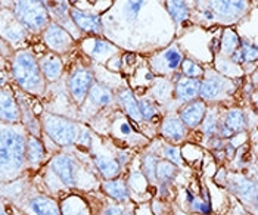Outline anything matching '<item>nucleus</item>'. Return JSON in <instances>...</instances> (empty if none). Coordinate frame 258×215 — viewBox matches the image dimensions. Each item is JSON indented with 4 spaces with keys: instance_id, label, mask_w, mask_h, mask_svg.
Returning a JSON list of instances; mask_svg holds the SVG:
<instances>
[{
    "instance_id": "b1692460",
    "label": "nucleus",
    "mask_w": 258,
    "mask_h": 215,
    "mask_svg": "<svg viewBox=\"0 0 258 215\" xmlns=\"http://www.w3.org/2000/svg\"><path fill=\"white\" fill-rule=\"evenodd\" d=\"M258 59V47L251 46V44H243L242 47H239L238 50L232 55V60L239 65V63H245V62H252Z\"/></svg>"
},
{
    "instance_id": "cd10ccee",
    "label": "nucleus",
    "mask_w": 258,
    "mask_h": 215,
    "mask_svg": "<svg viewBox=\"0 0 258 215\" xmlns=\"http://www.w3.org/2000/svg\"><path fill=\"white\" fill-rule=\"evenodd\" d=\"M176 176V165L168 161H161L157 165V178L162 183H168Z\"/></svg>"
},
{
    "instance_id": "0eeeda50",
    "label": "nucleus",
    "mask_w": 258,
    "mask_h": 215,
    "mask_svg": "<svg viewBox=\"0 0 258 215\" xmlns=\"http://www.w3.org/2000/svg\"><path fill=\"white\" fill-rule=\"evenodd\" d=\"M44 43L58 55L65 53L73 46V37L58 24H50L44 31Z\"/></svg>"
},
{
    "instance_id": "20e7f679",
    "label": "nucleus",
    "mask_w": 258,
    "mask_h": 215,
    "mask_svg": "<svg viewBox=\"0 0 258 215\" xmlns=\"http://www.w3.org/2000/svg\"><path fill=\"white\" fill-rule=\"evenodd\" d=\"M15 18L31 31H40L46 25H50L47 6L43 2H17Z\"/></svg>"
},
{
    "instance_id": "39448f33",
    "label": "nucleus",
    "mask_w": 258,
    "mask_h": 215,
    "mask_svg": "<svg viewBox=\"0 0 258 215\" xmlns=\"http://www.w3.org/2000/svg\"><path fill=\"white\" fill-rule=\"evenodd\" d=\"M232 89H233V84L230 83V80L213 71V73H207L204 80L201 81L199 96L205 100H216L224 96Z\"/></svg>"
},
{
    "instance_id": "e433bc0d",
    "label": "nucleus",
    "mask_w": 258,
    "mask_h": 215,
    "mask_svg": "<svg viewBox=\"0 0 258 215\" xmlns=\"http://www.w3.org/2000/svg\"><path fill=\"white\" fill-rule=\"evenodd\" d=\"M103 215H132L130 212H127V211H124V209H121L118 206H111V208H108Z\"/></svg>"
},
{
    "instance_id": "2eb2a0df",
    "label": "nucleus",
    "mask_w": 258,
    "mask_h": 215,
    "mask_svg": "<svg viewBox=\"0 0 258 215\" xmlns=\"http://www.w3.org/2000/svg\"><path fill=\"white\" fill-rule=\"evenodd\" d=\"M40 69L47 81H56L62 74V60L56 53H49L40 60Z\"/></svg>"
},
{
    "instance_id": "f8f14e48",
    "label": "nucleus",
    "mask_w": 258,
    "mask_h": 215,
    "mask_svg": "<svg viewBox=\"0 0 258 215\" xmlns=\"http://www.w3.org/2000/svg\"><path fill=\"white\" fill-rule=\"evenodd\" d=\"M0 117L2 121L6 122H18L21 118L20 108L14 99L12 92L3 89L2 90V100H0Z\"/></svg>"
},
{
    "instance_id": "c85d7f7f",
    "label": "nucleus",
    "mask_w": 258,
    "mask_h": 215,
    "mask_svg": "<svg viewBox=\"0 0 258 215\" xmlns=\"http://www.w3.org/2000/svg\"><path fill=\"white\" fill-rule=\"evenodd\" d=\"M3 37L5 39L12 40V41H20L25 37V27L17 20L15 24H12L9 28L3 27Z\"/></svg>"
},
{
    "instance_id": "7ed1b4c3",
    "label": "nucleus",
    "mask_w": 258,
    "mask_h": 215,
    "mask_svg": "<svg viewBox=\"0 0 258 215\" xmlns=\"http://www.w3.org/2000/svg\"><path fill=\"white\" fill-rule=\"evenodd\" d=\"M43 128L46 134L59 146H71L77 143L81 131V128L74 121L53 114H44Z\"/></svg>"
},
{
    "instance_id": "5701e85b",
    "label": "nucleus",
    "mask_w": 258,
    "mask_h": 215,
    "mask_svg": "<svg viewBox=\"0 0 258 215\" xmlns=\"http://www.w3.org/2000/svg\"><path fill=\"white\" fill-rule=\"evenodd\" d=\"M233 187H235L236 193L240 197L246 199V200H251V199L257 197V186L252 181H249V180H246L243 177H235Z\"/></svg>"
},
{
    "instance_id": "ddd939ff",
    "label": "nucleus",
    "mask_w": 258,
    "mask_h": 215,
    "mask_svg": "<svg viewBox=\"0 0 258 215\" xmlns=\"http://www.w3.org/2000/svg\"><path fill=\"white\" fill-rule=\"evenodd\" d=\"M246 127L245 122V115L240 109H232L227 112L221 122V133L223 136H230L232 133H239L243 131Z\"/></svg>"
},
{
    "instance_id": "a878e982",
    "label": "nucleus",
    "mask_w": 258,
    "mask_h": 215,
    "mask_svg": "<svg viewBox=\"0 0 258 215\" xmlns=\"http://www.w3.org/2000/svg\"><path fill=\"white\" fill-rule=\"evenodd\" d=\"M238 34H236L233 30H226V31L223 33V39H221V49H223V53L232 56V55L238 50Z\"/></svg>"
},
{
    "instance_id": "bb28decb",
    "label": "nucleus",
    "mask_w": 258,
    "mask_h": 215,
    "mask_svg": "<svg viewBox=\"0 0 258 215\" xmlns=\"http://www.w3.org/2000/svg\"><path fill=\"white\" fill-rule=\"evenodd\" d=\"M167 9L176 22H181L189 17V9L184 2H167Z\"/></svg>"
},
{
    "instance_id": "dca6fc26",
    "label": "nucleus",
    "mask_w": 258,
    "mask_h": 215,
    "mask_svg": "<svg viewBox=\"0 0 258 215\" xmlns=\"http://www.w3.org/2000/svg\"><path fill=\"white\" fill-rule=\"evenodd\" d=\"M161 133L173 141H180L186 136V125L181 122L180 118L168 117L164 119L161 125Z\"/></svg>"
},
{
    "instance_id": "473e14b6",
    "label": "nucleus",
    "mask_w": 258,
    "mask_h": 215,
    "mask_svg": "<svg viewBox=\"0 0 258 215\" xmlns=\"http://www.w3.org/2000/svg\"><path fill=\"white\" fill-rule=\"evenodd\" d=\"M217 127H219L217 115L213 112V114H210V115L207 117L205 122H204V125H202V130H204V133H205L207 136H213V134L217 131Z\"/></svg>"
},
{
    "instance_id": "423d86ee",
    "label": "nucleus",
    "mask_w": 258,
    "mask_h": 215,
    "mask_svg": "<svg viewBox=\"0 0 258 215\" xmlns=\"http://www.w3.org/2000/svg\"><path fill=\"white\" fill-rule=\"evenodd\" d=\"M95 84L93 74L86 68H77L68 79V90L77 103H81L89 96L90 89Z\"/></svg>"
},
{
    "instance_id": "f257e3e1",
    "label": "nucleus",
    "mask_w": 258,
    "mask_h": 215,
    "mask_svg": "<svg viewBox=\"0 0 258 215\" xmlns=\"http://www.w3.org/2000/svg\"><path fill=\"white\" fill-rule=\"evenodd\" d=\"M27 159V143L24 134L18 130L3 124L2 127V146H0V162H2V176H17L22 170Z\"/></svg>"
},
{
    "instance_id": "58836bf2",
    "label": "nucleus",
    "mask_w": 258,
    "mask_h": 215,
    "mask_svg": "<svg viewBox=\"0 0 258 215\" xmlns=\"http://www.w3.org/2000/svg\"><path fill=\"white\" fill-rule=\"evenodd\" d=\"M254 81H255V84H258V69H257V73L254 74Z\"/></svg>"
},
{
    "instance_id": "4468645a",
    "label": "nucleus",
    "mask_w": 258,
    "mask_h": 215,
    "mask_svg": "<svg viewBox=\"0 0 258 215\" xmlns=\"http://www.w3.org/2000/svg\"><path fill=\"white\" fill-rule=\"evenodd\" d=\"M201 81L198 79H187L183 77L176 84V96L181 102H190L199 96Z\"/></svg>"
},
{
    "instance_id": "c9c22d12",
    "label": "nucleus",
    "mask_w": 258,
    "mask_h": 215,
    "mask_svg": "<svg viewBox=\"0 0 258 215\" xmlns=\"http://www.w3.org/2000/svg\"><path fill=\"white\" fill-rule=\"evenodd\" d=\"M143 2H128L127 5H125V14H127V18H128V15H130V18H135V17H138V14L140 12V9L143 8Z\"/></svg>"
},
{
    "instance_id": "6ab92c4d",
    "label": "nucleus",
    "mask_w": 258,
    "mask_h": 215,
    "mask_svg": "<svg viewBox=\"0 0 258 215\" xmlns=\"http://www.w3.org/2000/svg\"><path fill=\"white\" fill-rule=\"evenodd\" d=\"M89 100H90L92 105H96V106H100V108H102V106H108V105L112 103L114 95H112V92H111L108 87H105L103 84L95 83L93 87H92L90 92H89Z\"/></svg>"
},
{
    "instance_id": "c756f323",
    "label": "nucleus",
    "mask_w": 258,
    "mask_h": 215,
    "mask_svg": "<svg viewBox=\"0 0 258 215\" xmlns=\"http://www.w3.org/2000/svg\"><path fill=\"white\" fill-rule=\"evenodd\" d=\"M157 165H158V159L154 155H148L143 158L142 167H143V173L148 177L149 181H155L157 180Z\"/></svg>"
},
{
    "instance_id": "f03ea898",
    "label": "nucleus",
    "mask_w": 258,
    "mask_h": 215,
    "mask_svg": "<svg viewBox=\"0 0 258 215\" xmlns=\"http://www.w3.org/2000/svg\"><path fill=\"white\" fill-rule=\"evenodd\" d=\"M12 73L18 86L25 92L34 93V95H40L43 92L44 77L40 69V63L36 60L33 53L27 50L18 52L14 58Z\"/></svg>"
},
{
    "instance_id": "6e6552de",
    "label": "nucleus",
    "mask_w": 258,
    "mask_h": 215,
    "mask_svg": "<svg viewBox=\"0 0 258 215\" xmlns=\"http://www.w3.org/2000/svg\"><path fill=\"white\" fill-rule=\"evenodd\" d=\"M52 170L59 177L60 181L68 187H74L77 181V162L73 157L68 155H58L50 162Z\"/></svg>"
},
{
    "instance_id": "7c9ffc66",
    "label": "nucleus",
    "mask_w": 258,
    "mask_h": 215,
    "mask_svg": "<svg viewBox=\"0 0 258 215\" xmlns=\"http://www.w3.org/2000/svg\"><path fill=\"white\" fill-rule=\"evenodd\" d=\"M181 69H183V74L187 79H197V77H201L204 74V69L199 66L197 62H194L190 59H184L181 62Z\"/></svg>"
},
{
    "instance_id": "2f4dec72",
    "label": "nucleus",
    "mask_w": 258,
    "mask_h": 215,
    "mask_svg": "<svg viewBox=\"0 0 258 215\" xmlns=\"http://www.w3.org/2000/svg\"><path fill=\"white\" fill-rule=\"evenodd\" d=\"M139 108L143 119L151 121L152 118L157 115V108H155V105L152 103V100H149V99H140Z\"/></svg>"
},
{
    "instance_id": "1a4fd4ad",
    "label": "nucleus",
    "mask_w": 258,
    "mask_h": 215,
    "mask_svg": "<svg viewBox=\"0 0 258 215\" xmlns=\"http://www.w3.org/2000/svg\"><path fill=\"white\" fill-rule=\"evenodd\" d=\"M210 5V12H205L208 18L217 15L221 18H233L246 9V2H213Z\"/></svg>"
},
{
    "instance_id": "9d476101",
    "label": "nucleus",
    "mask_w": 258,
    "mask_h": 215,
    "mask_svg": "<svg viewBox=\"0 0 258 215\" xmlns=\"http://www.w3.org/2000/svg\"><path fill=\"white\" fill-rule=\"evenodd\" d=\"M205 111L207 108L202 100H194L180 111V119L189 128L198 127L199 122L205 117Z\"/></svg>"
},
{
    "instance_id": "a211bd4d",
    "label": "nucleus",
    "mask_w": 258,
    "mask_h": 215,
    "mask_svg": "<svg viewBox=\"0 0 258 215\" xmlns=\"http://www.w3.org/2000/svg\"><path fill=\"white\" fill-rule=\"evenodd\" d=\"M30 209L34 215H60L58 203L46 196H37L30 200Z\"/></svg>"
},
{
    "instance_id": "f3484780",
    "label": "nucleus",
    "mask_w": 258,
    "mask_h": 215,
    "mask_svg": "<svg viewBox=\"0 0 258 215\" xmlns=\"http://www.w3.org/2000/svg\"><path fill=\"white\" fill-rule=\"evenodd\" d=\"M118 100L122 106V109L125 111V114L130 118H133L135 121L140 122L143 117H142V112H140L139 102L136 100L133 92L130 89H124L118 93Z\"/></svg>"
},
{
    "instance_id": "72a5a7b5",
    "label": "nucleus",
    "mask_w": 258,
    "mask_h": 215,
    "mask_svg": "<svg viewBox=\"0 0 258 215\" xmlns=\"http://www.w3.org/2000/svg\"><path fill=\"white\" fill-rule=\"evenodd\" d=\"M111 50H114V46H112L111 43H108V41H105V40L96 39L95 40V43H93L92 53H93L95 56H99V55H103V53L111 52Z\"/></svg>"
},
{
    "instance_id": "ea45409f",
    "label": "nucleus",
    "mask_w": 258,
    "mask_h": 215,
    "mask_svg": "<svg viewBox=\"0 0 258 215\" xmlns=\"http://www.w3.org/2000/svg\"><path fill=\"white\" fill-rule=\"evenodd\" d=\"M255 199H257V205H258V190H257V197H255Z\"/></svg>"
},
{
    "instance_id": "aec40b11",
    "label": "nucleus",
    "mask_w": 258,
    "mask_h": 215,
    "mask_svg": "<svg viewBox=\"0 0 258 215\" xmlns=\"http://www.w3.org/2000/svg\"><path fill=\"white\" fill-rule=\"evenodd\" d=\"M95 164L96 168L99 170V173L105 178H114L119 173V162L117 159L109 157H103V155H96L95 157Z\"/></svg>"
},
{
    "instance_id": "412c9836",
    "label": "nucleus",
    "mask_w": 258,
    "mask_h": 215,
    "mask_svg": "<svg viewBox=\"0 0 258 215\" xmlns=\"http://www.w3.org/2000/svg\"><path fill=\"white\" fill-rule=\"evenodd\" d=\"M103 190L106 195L118 202H125L128 199V187L122 180H108L103 183Z\"/></svg>"
},
{
    "instance_id": "4c0bfd02",
    "label": "nucleus",
    "mask_w": 258,
    "mask_h": 215,
    "mask_svg": "<svg viewBox=\"0 0 258 215\" xmlns=\"http://www.w3.org/2000/svg\"><path fill=\"white\" fill-rule=\"evenodd\" d=\"M254 103H255V106H257V109H258V95L254 96Z\"/></svg>"
},
{
    "instance_id": "393cba45",
    "label": "nucleus",
    "mask_w": 258,
    "mask_h": 215,
    "mask_svg": "<svg viewBox=\"0 0 258 215\" xmlns=\"http://www.w3.org/2000/svg\"><path fill=\"white\" fill-rule=\"evenodd\" d=\"M162 62H164L165 69H170V71L177 69L181 65V62H183V56H181V52L179 50V47L177 46L168 47L162 55Z\"/></svg>"
},
{
    "instance_id": "4be33fe9",
    "label": "nucleus",
    "mask_w": 258,
    "mask_h": 215,
    "mask_svg": "<svg viewBox=\"0 0 258 215\" xmlns=\"http://www.w3.org/2000/svg\"><path fill=\"white\" fill-rule=\"evenodd\" d=\"M27 159L31 165H37L44 159V148L37 137L31 136L27 140Z\"/></svg>"
},
{
    "instance_id": "9b49d317",
    "label": "nucleus",
    "mask_w": 258,
    "mask_h": 215,
    "mask_svg": "<svg viewBox=\"0 0 258 215\" xmlns=\"http://www.w3.org/2000/svg\"><path fill=\"white\" fill-rule=\"evenodd\" d=\"M71 18L74 21V24L83 31L93 33V34L102 33V21H100V17L95 15V14H87V12H83L79 9H73Z\"/></svg>"
},
{
    "instance_id": "f704fd0d",
    "label": "nucleus",
    "mask_w": 258,
    "mask_h": 215,
    "mask_svg": "<svg viewBox=\"0 0 258 215\" xmlns=\"http://www.w3.org/2000/svg\"><path fill=\"white\" fill-rule=\"evenodd\" d=\"M164 155L167 158L168 162L174 164V165H181V157H180V151L177 148L171 146V148H167L164 151Z\"/></svg>"
}]
</instances>
